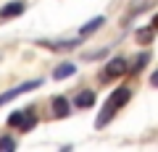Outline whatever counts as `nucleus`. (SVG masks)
Wrapping results in <instances>:
<instances>
[{"label":"nucleus","instance_id":"nucleus-1","mask_svg":"<svg viewBox=\"0 0 158 152\" xmlns=\"http://www.w3.org/2000/svg\"><path fill=\"white\" fill-rule=\"evenodd\" d=\"M42 84L40 79H32V81H24V84H19V87H13V89H8V92H3L0 95V105H6V102H11V100H16L19 95H24V92H32V89H37V87Z\"/></svg>","mask_w":158,"mask_h":152},{"label":"nucleus","instance_id":"nucleus-16","mask_svg":"<svg viewBox=\"0 0 158 152\" xmlns=\"http://www.w3.org/2000/svg\"><path fill=\"white\" fill-rule=\"evenodd\" d=\"M153 26H156V29H158V13H156V18H153Z\"/></svg>","mask_w":158,"mask_h":152},{"label":"nucleus","instance_id":"nucleus-4","mask_svg":"<svg viewBox=\"0 0 158 152\" xmlns=\"http://www.w3.org/2000/svg\"><path fill=\"white\" fill-rule=\"evenodd\" d=\"M24 8H27L24 0H13V3H8V6L0 11V16L3 18H13V16H19V13H24Z\"/></svg>","mask_w":158,"mask_h":152},{"label":"nucleus","instance_id":"nucleus-15","mask_svg":"<svg viewBox=\"0 0 158 152\" xmlns=\"http://www.w3.org/2000/svg\"><path fill=\"white\" fill-rule=\"evenodd\" d=\"M150 81H153V84L158 87V71H156V73H153V76H150Z\"/></svg>","mask_w":158,"mask_h":152},{"label":"nucleus","instance_id":"nucleus-6","mask_svg":"<svg viewBox=\"0 0 158 152\" xmlns=\"http://www.w3.org/2000/svg\"><path fill=\"white\" fill-rule=\"evenodd\" d=\"M53 113H56V118H66L69 115V100L66 97H53Z\"/></svg>","mask_w":158,"mask_h":152},{"label":"nucleus","instance_id":"nucleus-10","mask_svg":"<svg viewBox=\"0 0 158 152\" xmlns=\"http://www.w3.org/2000/svg\"><path fill=\"white\" fill-rule=\"evenodd\" d=\"M90 105H95V92H82L77 97V107H90Z\"/></svg>","mask_w":158,"mask_h":152},{"label":"nucleus","instance_id":"nucleus-7","mask_svg":"<svg viewBox=\"0 0 158 152\" xmlns=\"http://www.w3.org/2000/svg\"><path fill=\"white\" fill-rule=\"evenodd\" d=\"M148 6H153V0H132L129 3V18L142 13V11H148Z\"/></svg>","mask_w":158,"mask_h":152},{"label":"nucleus","instance_id":"nucleus-8","mask_svg":"<svg viewBox=\"0 0 158 152\" xmlns=\"http://www.w3.org/2000/svg\"><path fill=\"white\" fill-rule=\"evenodd\" d=\"M103 26V16H98V18H92V21H87L85 26L79 29V34H82V37H87V34H92V32H98V29Z\"/></svg>","mask_w":158,"mask_h":152},{"label":"nucleus","instance_id":"nucleus-5","mask_svg":"<svg viewBox=\"0 0 158 152\" xmlns=\"http://www.w3.org/2000/svg\"><path fill=\"white\" fill-rule=\"evenodd\" d=\"M74 73H77V66H74V63H61V66L53 71V79L61 81V79H69V76H74Z\"/></svg>","mask_w":158,"mask_h":152},{"label":"nucleus","instance_id":"nucleus-13","mask_svg":"<svg viewBox=\"0 0 158 152\" xmlns=\"http://www.w3.org/2000/svg\"><path fill=\"white\" fill-rule=\"evenodd\" d=\"M150 40H153L150 32H137V42H142V45H145V42H150Z\"/></svg>","mask_w":158,"mask_h":152},{"label":"nucleus","instance_id":"nucleus-9","mask_svg":"<svg viewBox=\"0 0 158 152\" xmlns=\"http://www.w3.org/2000/svg\"><path fill=\"white\" fill-rule=\"evenodd\" d=\"M77 45H79V37L77 40H56V42H50V50H71Z\"/></svg>","mask_w":158,"mask_h":152},{"label":"nucleus","instance_id":"nucleus-3","mask_svg":"<svg viewBox=\"0 0 158 152\" xmlns=\"http://www.w3.org/2000/svg\"><path fill=\"white\" fill-rule=\"evenodd\" d=\"M124 71H127V60H124V58H113V60L106 66V73H103V79H113V76H121Z\"/></svg>","mask_w":158,"mask_h":152},{"label":"nucleus","instance_id":"nucleus-2","mask_svg":"<svg viewBox=\"0 0 158 152\" xmlns=\"http://www.w3.org/2000/svg\"><path fill=\"white\" fill-rule=\"evenodd\" d=\"M129 97H132V89H129V87H118V89H116V92L111 95V100H108V105H111L113 110H116V107L127 105V102H129Z\"/></svg>","mask_w":158,"mask_h":152},{"label":"nucleus","instance_id":"nucleus-11","mask_svg":"<svg viewBox=\"0 0 158 152\" xmlns=\"http://www.w3.org/2000/svg\"><path fill=\"white\" fill-rule=\"evenodd\" d=\"M21 121H24V110H16L8 115V126H21Z\"/></svg>","mask_w":158,"mask_h":152},{"label":"nucleus","instance_id":"nucleus-14","mask_svg":"<svg viewBox=\"0 0 158 152\" xmlns=\"http://www.w3.org/2000/svg\"><path fill=\"white\" fill-rule=\"evenodd\" d=\"M145 63H148V55H140V58H137V63H135V68H132V71H140V68L145 66Z\"/></svg>","mask_w":158,"mask_h":152},{"label":"nucleus","instance_id":"nucleus-12","mask_svg":"<svg viewBox=\"0 0 158 152\" xmlns=\"http://www.w3.org/2000/svg\"><path fill=\"white\" fill-rule=\"evenodd\" d=\"M3 150H16V142H13L11 136H0V152Z\"/></svg>","mask_w":158,"mask_h":152}]
</instances>
